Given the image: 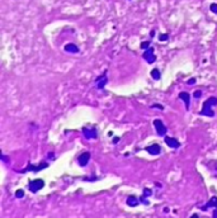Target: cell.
Wrapping results in <instances>:
<instances>
[{
  "mask_svg": "<svg viewBox=\"0 0 217 218\" xmlns=\"http://www.w3.org/2000/svg\"><path fill=\"white\" fill-rule=\"evenodd\" d=\"M211 104H217V99L216 98H210L205 104H203V109L199 112V114L201 116H208V117H213L215 116V113L212 112V111H210V107H211Z\"/></svg>",
  "mask_w": 217,
  "mask_h": 218,
  "instance_id": "6da1fadb",
  "label": "cell"
},
{
  "mask_svg": "<svg viewBox=\"0 0 217 218\" xmlns=\"http://www.w3.org/2000/svg\"><path fill=\"white\" fill-rule=\"evenodd\" d=\"M45 186V181L42 179H36V180H32L29 181V189L32 190L33 193H37L39 189H42Z\"/></svg>",
  "mask_w": 217,
  "mask_h": 218,
  "instance_id": "7a4b0ae2",
  "label": "cell"
},
{
  "mask_svg": "<svg viewBox=\"0 0 217 218\" xmlns=\"http://www.w3.org/2000/svg\"><path fill=\"white\" fill-rule=\"evenodd\" d=\"M154 126L156 127V132H157V134L164 136V134L166 133V127H165L164 124H162V122H161L160 119L154 120Z\"/></svg>",
  "mask_w": 217,
  "mask_h": 218,
  "instance_id": "3957f363",
  "label": "cell"
},
{
  "mask_svg": "<svg viewBox=\"0 0 217 218\" xmlns=\"http://www.w3.org/2000/svg\"><path fill=\"white\" fill-rule=\"evenodd\" d=\"M144 59L148 62V63H153L155 61V56H154V48H148L145 53H144Z\"/></svg>",
  "mask_w": 217,
  "mask_h": 218,
  "instance_id": "277c9868",
  "label": "cell"
},
{
  "mask_svg": "<svg viewBox=\"0 0 217 218\" xmlns=\"http://www.w3.org/2000/svg\"><path fill=\"white\" fill-rule=\"evenodd\" d=\"M165 142H166V145L169 146V147H171V148H178L179 146H180V143L175 140V138H171V137H165Z\"/></svg>",
  "mask_w": 217,
  "mask_h": 218,
  "instance_id": "5b68a950",
  "label": "cell"
},
{
  "mask_svg": "<svg viewBox=\"0 0 217 218\" xmlns=\"http://www.w3.org/2000/svg\"><path fill=\"white\" fill-rule=\"evenodd\" d=\"M146 151L147 152H150L153 155H159L161 152V150H160V146L159 145H153V146H147L146 147Z\"/></svg>",
  "mask_w": 217,
  "mask_h": 218,
  "instance_id": "8992f818",
  "label": "cell"
},
{
  "mask_svg": "<svg viewBox=\"0 0 217 218\" xmlns=\"http://www.w3.org/2000/svg\"><path fill=\"white\" fill-rule=\"evenodd\" d=\"M89 159H90V154L89 152H84L83 155L80 156V159H79V164L81 166H85L86 164L89 162Z\"/></svg>",
  "mask_w": 217,
  "mask_h": 218,
  "instance_id": "52a82bcc",
  "label": "cell"
},
{
  "mask_svg": "<svg viewBox=\"0 0 217 218\" xmlns=\"http://www.w3.org/2000/svg\"><path fill=\"white\" fill-rule=\"evenodd\" d=\"M179 98L185 102V109H189V94L188 93H180Z\"/></svg>",
  "mask_w": 217,
  "mask_h": 218,
  "instance_id": "ba28073f",
  "label": "cell"
},
{
  "mask_svg": "<svg viewBox=\"0 0 217 218\" xmlns=\"http://www.w3.org/2000/svg\"><path fill=\"white\" fill-rule=\"evenodd\" d=\"M65 50L67 51V52H79V48L75 46V45H71V43H69V45H66L65 46Z\"/></svg>",
  "mask_w": 217,
  "mask_h": 218,
  "instance_id": "9c48e42d",
  "label": "cell"
},
{
  "mask_svg": "<svg viewBox=\"0 0 217 218\" xmlns=\"http://www.w3.org/2000/svg\"><path fill=\"white\" fill-rule=\"evenodd\" d=\"M135 199H136L135 197H130V198H128V200H127V204H128V206H133V207H135V206H137V203H139V202H137V200H135Z\"/></svg>",
  "mask_w": 217,
  "mask_h": 218,
  "instance_id": "30bf717a",
  "label": "cell"
},
{
  "mask_svg": "<svg viewBox=\"0 0 217 218\" xmlns=\"http://www.w3.org/2000/svg\"><path fill=\"white\" fill-rule=\"evenodd\" d=\"M151 76H153L155 80H159V79H160V71H159L157 69H154V70L151 71Z\"/></svg>",
  "mask_w": 217,
  "mask_h": 218,
  "instance_id": "8fae6325",
  "label": "cell"
},
{
  "mask_svg": "<svg viewBox=\"0 0 217 218\" xmlns=\"http://www.w3.org/2000/svg\"><path fill=\"white\" fill-rule=\"evenodd\" d=\"M16 197H17V198H22V197H24V192H23L22 189L17 190V192H16Z\"/></svg>",
  "mask_w": 217,
  "mask_h": 218,
  "instance_id": "7c38bea8",
  "label": "cell"
},
{
  "mask_svg": "<svg viewBox=\"0 0 217 218\" xmlns=\"http://www.w3.org/2000/svg\"><path fill=\"white\" fill-rule=\"evenodd\" d=\"M159 39L161 41V42H162V41H166V39H168V34H161V36L159 37Z\"/></svg>",
  "mask_w": 217,
  "mask_h": 218,
  "instance_id": "4fadbf2b",
  "label": "cell"
},
{
  "mask_svg": "<svg viewBox=\"0 0 217 218\" xmlns=\"http://www.w3.org/2000/svg\"><path fill=\"white\" fill-rule=\"evenodd\" d=\"M211 10L217 14V4H212V5H211Z\"/></svg>",
  "mask_w": 217,
  "mask_h": 218,
  "instance_id": "5bb4252c",
  "label": "cell"
},
{
  "mask_svg": "<svg viewBox=\"0 0 217 218\" xmlns=\"http://www.w3.org/2000/svg\"><path fill=\"white\" fill-rule=\"evenodd\" d=\"M148 42H144V43H141V48H144V50H146V48H148Z\"/></svg>",
  "mask_w": 217,
  "mask_h": 218,
  "instance_id": "9a60e30c",
  "label": "cell"
},
{
  "mask_svg": "<svg viewBox=\"0 0 217 218\" xmlns=\"http://www.w3.org/2000/svg\"><path fill=\"white\" fill-rule=\"evenodd\" d=\"M201 94H202L201 91H196V93H194V98H199V97H201Z\"/></svg>",
  "mask_w": 217,
  "mask_h": 218,
  "instance_id": "2e32d148",
  "label": "cell"
},
{
  "mask_svg": "<svg viewBox=\"0 0 217 218\" xmlns=\"http://www.w3.org/2000/svg\"><path fill=\"white\" fill-rule=\"evenodd\" d=\"M194 83H196V79H191L188 81V84H194Z\"/></svg>",
  "mask_w": 217,
  "mask_h": 218,
  "instance_id": "e0dca14e",
  "label": "cell"
},
{
  "mask_svg": "<svg viewBox=\"0 0 217 218\" xmlns=\"http://www.w3.org/2000/svg\"><path fill=\"white\" fill-rule=\"evenodd\" d=\"M154 107H156V108H159V109H164V107H162V105H157V104L154 105Z\"/></svg>",
  "mask_w": 217,
  "mask_h": 218,
  "instance_id": "ac0fdd59",
  "label": "cell"
}]
</instances>
